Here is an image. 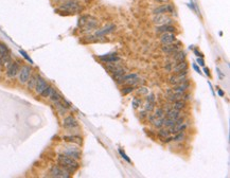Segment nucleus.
Wrapping results in <instances>:
<instances>
[{
    "mask_svg": "<svg viewBox=\"0 0 230 178\" xmlns=\"http://www.w3.org/2000/svg\"><path fill=\"white\" fill-rule=\"evenodd\" d=\"M57 163L62 168H64L66 171L69 172V173H74L76 170L79 169V166H80L78 160L73 159V158L65 154H59L57 156Z\"/></svg>",
    "mask_w": 230,
    "mask_h": 178,
    "instance_id": "obj_1",
    "label": "nucleus"
},
{
    "mask_svg": "<svg viewBox=\"0 0 230 178\" xmlns=\"http://www.w3.org/2000/svg\"><path fill=\"white\" fill-rule=\"evenodd\" d=\"M82 10H83V7L78 0H67L65 2H62L57 11H62L68 14H78L82 12Z\"/></svg>",
    "mask_w": 230,
    "mask_h": 178,
    "instance_id": "obj_2",
    "label": "nucleus"
},
{
    "mask_svg": "<svg viewBox=\"0 0 230 178\" xmlns=\"http://www.w3.org/2000/svg\"><path fill=\"white\" fill-rule=\"evenodd\" d=\"M98 20L91 16H82L79 19V27L83 29V31L90 32L91 30L97 28Z\"/></svg>",
    "mask_w": 230,
    "mask_h": 178,
    "instance_id": "obj_3",
    "label": "nucleus"
},
{
    "mask_svg": "<svg viewBox=\"0 0 230 178\" xmlns=\"http://www.w3.org/2000/svg\"><path fill=\"white\" fill-rule=\"evenodd\" d=\"M110 64L111 65H108L107 67H106V69H107L109 72L113 74L114 80L116 82H118L123 75L125 74V69L123 67H121V66L115 65V64H113V63H110Z\"/></svg>",
    "mask_w": 230,
    "mask_h": 178,
    "instance_id": "obj_4",
    "label": "nucleus"
},
{
    "mask_svg": "<svg viewBox=\"0 0 230 178\" xmlns=\"http://www.w3.org/2000/svg\"><path fill=\"white\" fill-rule=\"evenodd\" d=\"M70 174L68 171H66L61 165H54L50 170V176L55 178H69Z\"/></svg>",
    "mask_w": 230,
    "mask_h": 178,
    "instance_id": "obj_5",
    "label": "nucleus"
},
{
    "mask_svg": "<svg viewBox=\"0 0 230 178\" xmlns=\"http://www.w3.org/2000/svg\"><path fill=\"white\" fill-rule=\"evenodd\" d=\"M32 73V69L30 66H23V67L20 68V70H19L18 72V80H19V83L20 84H27V82H28L30 75H31Z\"/></svg>",
    "mask_w": 230,
    "mask_h": 178,
    "instance_id": "obj_6",
    "label": "nucleus"
},
{
    "mask_svg": "<svg viewBox=\"0 0 230 178\" xmlns=\"http://www.w3.org/2000/svg\"><path fill=\"white\" fill-rule=\"evenodd\" d=\"M63 154L69 156V157L73 158V159H75V160H79L81 158L80 150H79L78 146H74V145H69V146L65 147V150H63Z\"/></svg>",
    "mask_w": 230,
    "mask_h": 178,
    "instance_id": "obj_7",
    "label": "nucleus"
},
{
    "mask_svg": "<svg viewBox=\"0 0 230 178\" xmlns=\"http://www.w3.org/2000/svg\"><path fill=\"white\" fill-rule=\"evenodd\" d=\"M153 23L157 26H162V24H171L173 23V19H172L168 14H159L155 15L154 19H153Z\"/></svg>",
    "mask_w": 230,
    "mask_h": 178,
    "instance_id": "obj_8",
    "label": "nucleus"
},
{
    "mask_svg": "<svg viewBox=\"0 0 230 178\" xmlns=\"http://www.w3.org/2000/svg\"><path fill=\"white\" fill-rule=\"evenodd\" d=\"M180 46H181V43H180L179 42H175L173 43H169V45H163L162 46V51L166 52V54L172 55V54L176 53L177 51L180 50Z\"/></svg>",
    "mask_w": 230,
    "mask_h": 178,
    "instance_id": "obj_9",
    "label": "nucleus"
},
{
    "mask_svg": "<svg viewBox=\"0 0 230 178\" xmlns=\"http://www.w3.org/2000/svg\"><path fill=\"white\" fill-rule=\"evenodd\" d=\"M153 13H154V15H159V14H174V8L172 7V4H163V5H160V7L156 8V9L153 11Z\"/></svg>",
    "mask_w": 230,
    "mask_h": 178,
    "instance_id": "obj_10",
    "label": "nucleus"
},
{
    "mask_svg": "<svg viewBox=\"0 0 230 178\" xmlns=\"http://www.w3.org/2000/svg\"><path fill=\"white\" fill-rule=\"evenodd\" d=\"M19 70H20V67H19L18 63L12 62L11 64L8 66V70H7V76L10 79L15 78L16 75L18 74Z\"/></svg>",
    "mask_w": 230,
    "mask_h": 178,
    "instance_id": "obj_11",
    "label": "nucleus"
},
{
    "mask_svg": "<svg viewBox=\"0 0 230 178\" xmlns=\"http://www.w3.org/2000/svg\"><path fill=\"white\" fill-rule=\"evenodd\" d=\"M63 126L67 130H72V128H75L79 126L78 121L74 119V117L72 116H67L63 120Z\"/></svg>",
    "mask_w": 230,
    "mask_h": 178,
    "instance_id": "obj_12",
    "label": "nucleus"
},
{
    "mask_svg": "<svg viewBox=\"0 0 230 178\" xmlns=\"http://www.w3.org/2000/svg\"><path fill=\"white\" fill-rule=\"evenodd\" d=\"M160 42L162 45H169L176 42V36L174 33H162L160 36Z\"/></svg>",
    "mask_w": 230,
    "mask_h": 178,
    "instance_id": "obj_13",
    "label": "nucleus"
},
{
    "mask_svg": "<svg viewBox=\"0 0 230 178\" xmlns=\"http://www.w3.org/2000/svg\"><path fill=\"white\" fill-rule=\"evenodd\" d=\"M48 86V83L47 81L45 80V79H43L42 76L38 75V79H37V82H36V85H35V91H36L37 94H40L43 91V89L46 88V87Z\"/></svg>",
    "mask_w": 230,
    "mask_h": 178,
    "instance_id": "obj_14",
    "label": "nucleus"
},
{
    "mask_svg": "<svg viewBox=\"0 0 230 178\" xmlns=\"http://www.w3.org/2000/svg\"><path fill=\"white\" fill-rule=\"evenodd\" d=\"M99 58L101 59L104 63H107V64H110V63H117L120 61L119 56H118L117 53H111V54H106V55H100Z\"/></svg>",
    "mask_w": 230,
    "mask_h": 178,
    "instance_id": "obj_15",
    "label": "nucleus"
},
{
    "mask_svg": "<svg viewBox=\"0 0 230 178\" xmlns=\"http://www.w3.org/2000/svg\"><path fill=\"white\" fill-rule=\"evenodd\" d=\"M166 118H169V119L172 120H177L179 117H181V114H180V110H177L173 107L169 108L168 110H166Z\"/></svg>",
    "mask_w": 230,
    "mask_h": 178,
    "instance_id": "obj_16",
    "label": "nucleus"
},
{
    "mask_svg": "<svg viewBox=\"0 0 230 178\" xmlns=\"http://www.w3.org/2000/svg\"><path fill=\"white\" fill-rule=\"evenodd\" d=\"M189 87H190V83H189V81H187V82L179 83L177 85H174L172 89H173L174 91H176V92H181V94H185V92L189 89Z\"/></svg>",
    "mask_w": 230,
    "mask_h": 178,
    "instance_id": "obj_17",
    "label": "nucleus"
},
{
    "mask_svg": "<svg viewBox=\"0 0 230 178\" xmlns=\"http://www.w3.org/2000/svg\"><path fill=\"white\" fill-rule=\"evenodd\" d=\"M176 31V28L173 26H171V24H162V26H158L157 28H156V32L157 33H174Z\"/></svg>",
    "mask_w": 230,
    "mask_h": 178,
    "instance_id": "obj_18",
    "label": "nucleus"
},
{
    "mask_svg": "<svg viewBox=\"0 0 230 178\" xmlns=\"http://www.w3.org/2000/svg\"><path fill=\"white\" fill-rule=\"evenodd\" d=\"M115 30H116V27H115L114 24H109V26L105 27L104 29L99 30V31L95 32V36H98V37L103 36V35H106V34H109V33L114 32Z\"/></svg>",
    "mask_w": 230,
    "mask_h": 178,
    "instance_id": "obj_19",
    "label": "nucleus"
},
{
    "mask_svg": "<svg viewBox=\"0 0 230 178\" xmlns=\"http://www.w3.org/2000/svg\"><path fill=\"white\" fill-rule=\"evenodd\" d=\"M172 57H173V61L175 64L183 62V61H186V52L182 50H179V51H177L176 53L172 54Z\"/></svg>",
    "mask_w": 230,
    "mask_h": 178,
    "instance_id": "obj_20",
    "label": "nucleus"
},
{
    "mask_svg": "<svg viewBox=\"0 0 230 178\" xmlns=\"http://www.w3.org/2000/svg\"><path fill=\"white\" fill-rule=\"evenodd\" d=\"M185 70H188V63L186 61L177 63V64H175L173 67V72L175 73L181 72V71H185Z\"/></svg>",
    "mask_w": 230,
    "mask_h": 178,
    "instance_id": "obj_21",
    "label": "nucleus"
},
{
    "mask_svg": "<svg viewBox=\"0 0 230 178\" xmlns=\"http://www.w3.org/2000/svg\"><path fill=\"white\" fill-rule=\"evenodd\" d=\"M63 139L66 141V142H70V143H75V144H80L82 143V138L80 136H76V135H73V136H64L63 137Z\"/></svg>",
    "mask_w": 230,
    "mask_h": 178,
    "instance_id": "obj_22",
    "label": "nucleus"
},
{
    "mask_svg": "<svg viewBox=\"0 0 230 178\" xmlns=\"http://www.w3.org/2000/svg\"><path fill=\"white\" fill-rule=\"evenodd\" d=\"M37 79H38L37 74H32V73H31V75H30L28 82H27V84H28V88L30 90H33L35 88V85H36Z\"/></svg>",
    "mask_w": 230,
    "mask_h": 178,
    "instance_id": "obj_23",
    "label": "nucleus"
},
{
    "mask_svg": "<svg viewBox=\"0 0 230 178\" xmlns=\"http://www.w3.org/2000/svg\"><path fill=\"white\" fill-rule=\"evenodd\" d=\"M186 106H187V104H186V101H183L182 99L181 100H178V101H175L172 104V107L177 109V110H182V109L186 108Z\"/></svg>",
    "mask_w": 230,
    "mask_h": 178,
    "instance_id": "obj_24",
    "label": "nucleus"
},
{
    "mask_svg": "<svg viewBox=\"0 0 230 178\" xmlns=\"http://www.w3.org/2000/svg\"><path fill=\"white\" fill-rule=\"evenodd\" d=\"M62 98H63L62 95L59 94V92H57L54 88H53V90H52V91H51L50 95H49V99H50L52 102H57V101H61V100H62Z\"/></svg>",
    "mask_w": 230,
    "mask_h": 178,
    "instance_id": "obj_25",
    "label": "nucleus"
},
{
    "mask_svg": "<svg viewBox=\"0 0 230 178\" xmlns=\"http://www.w3.org/2000/svg\"><path fill=\"white\" fill-rule=\"evenodd\" d=\"M151 122H152L153 125H154L155 127H157V128L163 127V118H156L155 117Z\"/></svg>",
    "mask_w": 230,
    "mask_h": 178,
    "instance_id": "obj_26",
    "label": "nucleus"
},
{
    "mask_svg": "<svg viewBox=\"0 0 230 178\" xmlns=\"http://www.w3.org/2000/svg\"><path fill=\"white\" fill-rule=\"evenodd\" d=\"M175 121H176V120H172V119H169V118H163V126L166 128L173 127L175 125Z\"/></svg>",
    "mask_w": 230,
    "mask_h": 178,
    "instance_id": "obj_27",
    "label": "nucleus"
},
{
    "mask_svg": "<svg viewBox=\"0 0 230 178\" xmlns=\"http://www.w3.org/2000/svg\"><path fill=\"white\" fill-rule=\"evenodd\" d=\"M158 136H159L160 139H162V140H163L164 138H166V137L170 136V131H169L168 128H162V127H161L160 130L158 131Z\"/></svg>",
    "mask_w": 230,
    "mask_h": 178,
    "instance_id": "obj_28",
    "label": "nucleus"
},
{
    "mask_svg": "<svg viewBox=\"0 0 230 178\" xmlns=\"http://www.w3.org/2000/svg\"><path fill=\"white\" fill-rule=\"evenodd\" d=\"M185 133L183 131H179V133L175 134V136H173V141L175 142H181L185 139Z\"/></svg>",
    "mask_w": 230,
    "mask_h": 178,
    "instance_id": "obj_29",
    "label": "nucleus"
},
{
    "mask_svg": "<svg viewBox=\"0 0 230 178\" xmlns=\"http://www.w3.org/2000/svg\"><path fill=\"white\" fill-rule=\"evenodd\" d=\"M52 90H53V87H51L50 85H48V86L43 89V91L40 94V95H42L43 98H49V95H50Z\"/></svg>",
    "mask_w": 230,
    "mask_h": 178,
    "instance_id": "obj_30",
    "label": "nucleus"
},
{
    "mask_svg": "<svg viewBox=\"0 0 230 178\" xmlns=\"http://www.w3.org/2000/svg\"><path fill=\"white\" fill-rule=\"evenodd\" d=\"M164 114H166V113H164V109L163 108H157V109H155V114H154V116L156 118H164Z\"/></svg>",
    "mask_w": 230,
    "mask_h": 178,
    "instance_id": "obj_31",
    "label": "nucleus"
},
{
    "mask_svg": "<svg viewBox=\"0 0 230 178\" xmlns=\"http://www.w3.org/2000/svg\"><path fill=\"white\" fill-rule=\"evenodd\" d=\"M155 108V103L153 102H146V110L147 111V113H150V111L154 110Z\"/></svg>",
    "mask_w": 230,
    "mask_h": 178,
    "instance_id": "obj_32",
    "label": "nucleus"
},
{
    "mask_svg": "<svg viewBox=\"0 0 230 178\" xmlns=\"http://www.w3.org/2000/svg\"><path fill=\"white\" fill-rule=\"evenodd\" d=\"M134 91V86H131V85H128L127 87H124V88L122 89V94H128L130 92Z\"/></svg>",
    "mask_w": 230,
    "mask_h": 178,
    "instance_id": "obj_33",
    "label": "nucleus"
},
{
    "mask_svg": "<svg viewBox=\"0 0 230 178\" xmlns=\"http://www.w3.org/2000/svg\"><path fill=\"white\" fill-rule=\"evenodd\" d=\"M19 53H20L21 55H23V56L24 57V58H26L27 61H28V62L30 63V64H33V61H32L31 58H30V56L28 55V53H27L26 51H23V50H19Z\"/></svg>",
    "mask_w": 230,
    "mask_h": 178,
    "instance_id": "obj_34",
    "label": "nucleus"
},
{
    "mask_svg": "<svg viewBox=\"0 0 230 178\" xmlns=\"http://www.w3.org/2000/svg\"><path fill=\"white\" fill-rule=\"evenodd\" d=\"M119 154H120V155H121V156H122V158H123V159H124V160H126V161H127V162H128V163H131V160L130 159V158H128V157H127V155H126V154H125V153H124V152H123V150H122V149H119Z\"/></svg>",
    "mask_w": 230,
    "mask_h": 178,
    "instance_id": "obj_35",
    "label": "nucleus"
},
{
    "mask_svg": "<svg viewBox=\"0 0 230 178\" xmlns=\"http://www.w3.org/2000/svg\"><path fill=\"white\" fill-rule=\"evenodd\" d=\"M141 105V100L140 99H134L133 100V106H134V108H138L139 106Z\"/></svg>",
    "mask_w": 230,
    "mask_h": 178,
    "instance_id": "obj_36",
    "label": "nucleus"
},
{
    "mask_svg": "<svg viewBox=\"0 0 230 178\" xmlns=\"http://www.w3.org/2000/svg\"><path fill=\"white\" fill-rule=\"evenodd\" d=\"M146 102H153L155 103V98H154V94H150L146 97Z\"/></svg>",
    "mask_w": 230,
    "mask_h": 178,
    "instance_id": "obj_37",
    "label": "nucleus"
},
{
    "mask_svg": "<svg viewBox=\"0 0 230 178\" xmlns=\"http://www.w3.org/2000/svg\"><path fill=\"white\" fill-rule=\"evenodd\" d=\"M190 99H191V94H186V92H185V94H182V100L183 101H188V100H190Z\"/></svg>",
    "mask_w": 230,
    "mask_h": 178,
    "instance_id": "obj_38",
    "label": "nucleus"
},
{
    "mask_svg": "<svg viewBox=\"0 0 230 178\" xmlns=\"http://www.w3.org/2000/svg\"><path fill=\"white\" fill-rule=\"evenodd\" d=\"M138 92L140 94H147V89L144 88V87H142V88H140V90H138Z\"/></svg>",
    "mask_w": 230,
    "mask_h": 178,
    "instance_id": "obj_39",
    "label": "nucleus"
},
{
    "mask_svg": "<svg viewBox=\"0 0 230 178\" xmlns=\"http://www.w3.org/2000/svg\"><path fill=\"white\" fill-rule=\"evenodd\" d=\"M197 63L201 66H205V61L202 59V57H198V58H197Z\"/></svg>",
    "mask_w": 230,
    "mask_h": 178,
    "instance_id": "obj_40",
    "label": "nucleus"
},
{
    "mask_svg": "<svg viewBox=\"0 0 230 178\" xmlns=\"http://www.w3.org/2000/svg\"><path fill=\"white\" fill-rule=\"evenodd\" d=\"M194 53H195V55L197 57H202V56H204V55H202V53H201V52L197 50V49H195V50H194Z\"/></svg>",
    "mask_w": 230,
    "mask_h": 178,
    "instance_id": "obj_41",
    "label": "nucleus"
},
{
    "mask_svg": "<svg viewBox=\"0 0 230 178\" xmlns=\"http://www.w3.org/2000/svg\"><path fill=\"white\" fill-rule=\"evenodd\" d=\"M156 2H159V3H169L170 0H154Z\"/></svg>",
    "mask_w": 230,
    "mask_h": 178,
    "instance_id": "obj_42",
    "label": "nucleus"
},
{
    "mask_svg": "<svg viewBox=\"0 0 230 178\" xmlns=\"http://www.w3.org/2000/svg\"><path fill=\"white\" fill-rule=\"evenodd\" d=\"M193 68H194V69H195V71H196V72H198V73H202V72H201V69H199V68H198V66H197L196 64H194V65H193Z\"/></svg>",
    "mask_w": 230,
    "mask_h": 178,
    "instance_id": "obj_43",
    "label": "nucleus"
},
{
    "mask_svg": "<svg viewBox=\"0 0 230 178\" xmlns=\"http://www.w3.org/2000/svg\"><path fill=\"white\" fill-rule=\"evenodd\" d=\"M205 73H206V74L208 75V76H210V70H209V68H206L205 67Z\"/></svg>",
    "mask_w": 230,
    "mask_h": 178,
    "instance_id": "obj_44",
    "label": "nucleus"
},
{
    "mask_svg": "<svg viewBox=\"0 0 230 178\" xmlns=\"http://www.w3.org/2000/svg\"><path fill=\"white\" fill-rule=\"evenodd\" d=\"M216 70H217V73H218V75H220V78H221V79H223V78H224V75L222 74V71H221L220 69H218V68H217V69H216Z\"/></svg>",
    "mask_w": 230,
    "mask_h": 178,
    "instance_id": "obj_45",
    "label": "nucleus"
},
{
    "mask_svg": "<svg viewBox=\"0 0 230 178\" xmlns=\"http://www.w3.org/2000/svg\"><path fill=\"white\" fill-rule=\"evenodd\" d=\"M218 94H220L221 97H224V92H223V90L218 89Z\"/></svg>",
    "mask_w": 230,
    "mask_h": 178,
    "instance_id": "obj_46",
    "label": "nucleus"
},
{
    "mask_svg": "<svg viewBox=\"0 0 230 178\" xmlns=\"http://www.w3.org/2000/svg\"><path fill=\"white\" fill-rule=\"evenodd\" d=\"M1 69H2V62L0 61V72H1Z\"/></svg>",
    "mask_w": 230,
    "mask_h": 178,
    "instance_id": "obj_47",
    "label": "nucleus"
},
{
    "mask_svg": "<svg viewBox=\"0 0 230 178\" xmlns=\"http://www.w3.org/2000/svg\"><path fill=\"white\" fill-rule=\"evenodd\" d=\"M57 2H65V1H67V0H56Z\"/></svg>",
    "mask_w": 230,
    "mask_h": 178,
    "instance_id": "obj_48",
    "label": "nucleus"
}]
</instances>
